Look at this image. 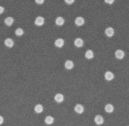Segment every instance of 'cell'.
I'll list each match as a JSON object with an SVG mask.
<instances>
[{"instance_id":"cell-1","label":"cell","mask_w":129,"mask_h":126,"mask_svg":"<svg viewBox=\"0 0 129 126\" xmlns=\"http://www.w3.org/2000/svg\"><path fill=\"white\" fill-rule=\"evenodd\" d=\"M94 121L95 123L98 125H102L104 122V118L100 115H97L94 118Z\"/></svg>"},{"instance_id":"cell-2","label":"cell","mask_w":129,"mask_h":126,"mask_svg":"<svg viewBox=\"0 0 129 126\" xmlns=\"http://www.w3.org/2000/svg\"><path fill=\"white\" fill-rule=\"evenodd\" d=\"M45 23V19L41 16L37 17L35 20V24L37 26H42Z\"/></svg>"},{"instance_id":"cell-3","label":"cell","mask_w":129,"mask_h":126,"mask_svg":"<svg viewBox=\"0 0 129 126\" xmlns=\"http://www.w3.org/2000/svg\"><path fill=\"white\" fill-rule=\"evenodd\" d=\"M54 99L57 102L61 103L63 101L64 99V95L61 94V93H58L57 94L54 96Z\"/></svg>"},{"instance_id":"cell-4","label":"cell","mask_w":129,"mask_h":126,"mask_svg":"<svg viewBox=\"0 0 129 126\" xmlns=\"http://www.w3.org/2000/svg\"><path fill=\"white\" fill-rule=\"evenodd\" d=\"M116 56L119 59H122L125 56L124 51L121 50H118L116 51Z\"/></svg>"},{"instance_id":"cell-5","label":"cell","mask_w":129,"mask_h":126,"mask_svg":"<svg viewBox=\"0 0 129 126\" xmlns=\"http://www.w3.org/2000/svg\"><path fill=\"white\" fill-rule=\"evenodd\" d=\"M84 107L81 105L78 104L75 107V110L76 111V112L78 113H82L84 112Z\"/></svg>"},{"instance_id":"cell-6","label":"cell","mask_w":129,"mask_h":126,"mask_svg":"<svg viewBox=\"0 0 129 126\" xmlns=\"http://www.w3.org/2000/svg\"><path fill=\"white\" fill-rule=\"evenodd\" d=\"M105 78L106 80L108 81L112 80L114 78L113 74L110 71L106 72L105 74Z\"/></svg>"},{"instance_id":"cell-7","label":"cell","mask_w":129,"mask_h":126,"mask_svg":"<svg viewBox=\"0 0 129 126\" xmlns=\"http://www.w3.org/2000/svg\"><path fill=\"white\" fill-rule=\"evenodd\" d=\"M84 19L81 17H78L76 18V19L75 21V24L78 26L83 25L84 23Z\"/></svg>"},{"instance_id":"cell-8","label":"cell","mask_w":129,"mask_h":126,"mask_svg":"<svg viewBox=\"0 0 129 126\" xmlns=\"http://www.w3.org/2000/svg\"><path fill=\"white\" fill-rule=\"evenodd\" d=\"M105 34L108 37H112L114 34V30L112 27H108L105 30Z\"/></svg>"},{"instance_id":"cell-9","label":"cell","mask_w":129,"mask_h":126,"mask_svg":"<svg viewBox=\"0 0 129 126\" xmlns=\"http://www.w3.org/2000/svg\"><path fill=\"white\" fill-rule=\"evenodd\" d=\"M5 45L9 47H12L13 46L14 42H13V40L11 39V38H7L5 40Z\"/></svg>"},{"instance_id":"cell-10","label":"cell","mask_w":129,"mask_h":126,"mask_svg":"<svg viewBox=\"0 0 129 126\" xmlns=\"http://www.w3.org/2000/svg\"><path fill=\"white\" fill-rule=\"evenodd\" d=\"M74 44L77 47H80L82 46L83 45V41L81 38H77L75 40Z\"/></svg>"},{"instance_id":"cell-11","label":"cell","mask_w":129,"mask_h":126,"mask_svg":"<svg viewBox=\"0 0 129 126\" xmlns=\"http://www.w3.org/2000/svg\"><path fill=\"white\" fill-rule=\"evenodd\" d=\"M64 44V40L62 38H58L55 42V45L58 47H62Z\"/></svg>"},{"instance_id":"cell-12","label":"cell","mask_w":129,"mask_h":126,"mask_svg":"<svg viewBox=\"0 0 129 126\" xmlns=\"http://www.w3.org/2000/svg\"><path fill=\"white\" fill-rule=\"evenodd\" d=\"M43 107L42 105L38 104L37 105L34 107L35 112L37 113H42L43 112Z\"/></svg>"},{"instance_id":"cell-13","label":"cell","mask_w":129,"mask_h":126,"mask_svg":"<svg viewBox=\"0 0 129 126\" xmlns=\"http://www.w3.org/2000/svg\"><path fill=\"white\" fill-rule=\"evenodd\" d=\"M65 66L66 69L68 70H71L74 67V63L71 61H67L65 64Z\"/></svg>"},{"instance_id":"cell-14","label":"cell","mask_w":129,"mask_h":126,"mask_svg":"<svg viewBox=\"0 0 129 126\" xmlns=\"http://www.w3.org/2000/svg\"><path fill=\"white\" fill-rule=\"evenodd\" d=\"M114 109L113 106L112 105L108 103V104L106 105L105 106V110L107 113H112Z\"/></svg>"},{"instance_id":"cell-15","label":"cell","mask_w":129,"mask_h":126,"mask_svg":"<svg viewBox=\"0 0 129 126\" xmlns=\"http://www.w3.org/2000/svg\"><path fill=\"white\" fill-rule=\"evenodd\" d=\"M45 123L47 125H51L54 123V118L53 117L50 116H49L46 118H45Z\"/></svg>"},{"instance_id":"cell-16","label":"cell","mask_w":129,"mask_h":126,"mask_svg":"<svg viewBox=\"0 0 129 126\" xmlns=\"http://www.w3.org/2000/svg\"><path fill=\"white\" fill-rule=\"evenodd\" d=\"M4 22L7 25L11 26V25H12V24L13 23L14 19H13V18L11 17H7L6 18V19H5Z\"/></svg>"},{"instance_id":"cell-17","label":"cell","mask_w":129,"mask_h":126,"mask_svg":"<svg viewBox=\"0 0 129 126\" xmlns=\"http://www.w3.org/2000/svg\"><path fill=\"white\" fill-rule=\"evenodd\" d=\"M85 57L86 58L88 59H91L92 58H93L94 57V54H93V51L90 50H88L86 52Z\"/></svg>"},{"instance_id":"cell-18","label":"cell","mask_w":129,"mask_h":126,"mask_svg":"<svg viewBox=\"0 0 129 126\" xmlns=\"http://www.w3.org/2000/svg\"><path fill=\"white\" fill-rule=\"evenodd\" d=\"M56 23L59 26L62 25L64 23V19L61 17H58L56 20Z\"/></svg>"},{"instance_id":"cell-19","label":"cell","mask_w":129,"mask_h":126,"mask_svg":"<svg viewBox=\"0 0 129 126\" xmlns=\"http://www.w3.org/2000/svg\"><path fill=\"white\" fill-rule=\"evenodd\" d=\"M23 33H24V31L23 30V29L22 28H17L15 31V34L17 36L22 35L23 34Z\"/></svg>"},{"instance_id":"cell-20","label":"cell","mask_w":129,"mask_h":126,"mask_svg":"<svg viewBox=\"0 0 129 126\" xmlns=\"http://www.w3.org/2000/svg\"><path fill=\"white\" fill-rule=\"evenodd\" d=\"M74 1L75 0H65V2L68 4H73L74 2Z\"/></svg>"},{"instance_id":"cell-21","label":"cell","mask_w":129,"mask_h":126,"mask_svg":"<svg viewBox=\"0 0 129 126\" xmlns=\"http://www.w3.org/2000/svg\"><path fill=\"white\" fill-rule=\"evenodd\" d=\"M35 2L38 4H42L44 3L45 0H35Z\"/></svg>"},{"instance_id":"cell-22","label":"cell","mask_w":129,"mask_h":126,"mask_svg":"<svg viewBox=\"0 0 129 126\" xmlns=\"http://www.w3.org/2000/svg\"><path fill=\"white\" fill-rule=\"evenodd\" d=\"M104 1L105 3L108 4H112L113 3L115 0H104Z\"/></svg>"},{"instance_id":"cell-23","label":"cell","mask_w":129,"mask_h":126,"mask_svg":"<svg viewBox=\"0 0 129 126\" xmlns=\"http://www.w3.org/2000/svg\"><path fill=\"white\" fill-rule=\"evenodd\" d=\"M4 123V118L2 116H0V125Z\"/></svg>"},{"instance_id":"cell-24","label":"cell","mask_w":129,"mask_h":126,"mask_svg":"<svg viewBox=\"0 0 129 126\" xmlns=\"http://www.w3.org/2000/svg\"><path fill=\"white\" fill-rule=\"evenodd\" d=\"M4 11V8L2 6H0V14H2Z\"/></svg>"}]
</instances>
